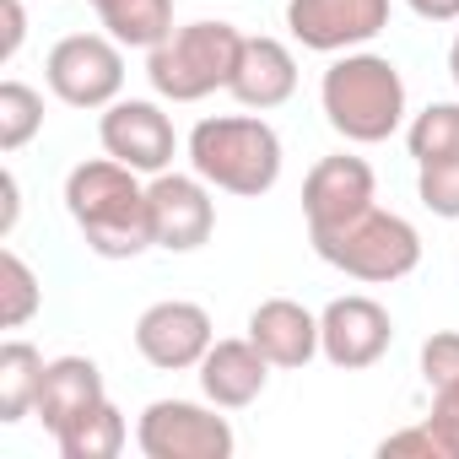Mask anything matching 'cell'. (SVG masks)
<instances>
[{
    "label": "cell",
    "instance_id": "cell-7",
    "mask_svg": "<svg viewBox=\"0 0 459 459\" xmlns=\"http://www.w3.org/2000/svg\"><path fill=\"white\" fill-rule=\"evenodd\" d=\"M216 411L211 400H152L135 421V448L146 459H233V421Z\"/></svg>",
    "mask_w": 459,
    "mask_h": 459
},
{
    "label": "cell",
    "instance_id": "cell-8",
    "mask_svg": "<svg viewBox=\"0 0 459 459\" xmlns=\"http://www.w3.org/2000/svg\"><path fill=\"white\" fill-rule=\"evenodd\" d=\"M44 82L71 108H108L125 92V44L108 33H65L44 60Z\"/></svg>",
    "mask_w": 459,
    "mask_h": 459
},
{
    "label": "cell",
    "instance_id": "cell-14",
    "mask_svg": "<svg viewBox=\"0 0 459 459\" xmlns=\"http://www.w3.org/2000/svg\"><path fill=\"white\" fill-rule=\"evenodd\" d=\"M378 200V178L362 157L335 152L319 157L303 178V216H308V233H330V227H346L351 216H362Z\"/></svg>",
    "mask_w": 459,
    "mask_h": 459
},
{
    "label": "cell",
    "instance_id": "cell-9",
    "mask_svg": "<svg viewBox=\"0 0 459 459\" xmlns=\"http://www.w3.org/2000/svg\"><path fill=\"white\" fill-rule=\"evenodd\" d=\"M98 141L114 162L135 168L141 178H157L173 168V152H178V135H173V119L162 114V103L152 98H119L103 108L98 119Z\"/></svg>",
    "mask_w": 459,
    "mask_h": 459
},
{
    "label": "cell",
    "instance_id": "cell-15",
    "mask_svg": "<svg viewBox=\"0 0 459 459\" xmlns=\"http://www.w3.org/2000/svg\"><path fill=\"white\" fill-rule=\"evenodd\" d=\"M200 394L221 411H244L265 394L271 384V357L249 341V335H233V341H211V351L200 357Z\"/></svg>",
    "mask_w": 459,
    "mask_h": 459
},
{
    "label": "cell",
    "instance_id": "cell-2",
    "mask_svg": "<svg viewBox=\"0 0 459 459\" xmlns=\"http://www.w3.org/2000/svg\"><path fill=\"white\" fill-rule=\"evenodd\" d=\"M319 103L341 141L378 146L405 125V76L389 55L346 49V55H335V65L319 82Z\"/></svg>",
    "mask_w": 459,
    "mask_h": 459
},
{
    "label": "cell",
    "instance_id": "cell-10",
    "mask_svg": "<svg viewBox=\"0 0 459 459\" xmlns=\"http://www.w3.org/2000/svg\"><path fill=\"white\" fill-rule=\"evenodd\" d=\"M394 341V319L378 298L368 292H346V298H330L325 314H319V357L341 373H362L373 368Z\"/></svg>",
    "mask_w": 459,
    "mask_h": 459
},
{
    "label": "cell",
    "instance_id": "cell-21",
    "mask_svg": "<svg viewBox=\"0 0 459 459\" xmlns=\"http://www.w3.org/2000/svg\"><path fill=\"white\" fill-rule=\"evenodd\" d=\"M125 437H130V427H125L119 405H114V400H103L92 416H82L71 432H60V437H55V448H60L65 459H114V454L125 448Z\"/></svg>",
    "mask_w": 459,
    "mask_h": 459
},
{
    "label": "cell",
    "instance_id": "cell-25",
    "mask_svg": "<svg viewBox=\"0 0 459 459\" xmlns=\"http://www.w3.org/2000/svg\"><path fill=\"white\" fill-rule=\"evenodd\" d=\"M416 195H421V205H427L432 216L459 221V157L416 168Z\"/></svg>",
    "mask_w": 459,
    "mask_h": 459
},
{
    "label": "cell",
    "instance_id": "cell-12",
    "mask_svg": "<svg viewBox=\"0 0 459 459\" xmlns=\"http://www.w3.org/2000/svg\"><path fill=\"white\" fill-rule=\"evenodd\" d=\"M146 200H152V238L157 249L168 255H195L200 244H211L216 233V200H211V184L200 173H157L146 184Z\"/></svg>",
    "mask_w": 459,
    "mask_h": 459
},
{
    "label": "cell",
    "instance_id": "cell-17",
    "mask_svg": "<svg viewBox=\"0 0 459 459\" xmlns=\"http://www.w3.org/2000/svg\"><path fill=\"white\" fill-rule=\"evenodd\" d=\"M244 108L265 114V108H281L292 92H298V55L281 44V39H244V55H238V71L227 82Z\"/></svg>",
    "mask_w": 459,
    "mask_h": 459
},
{
    "label": "cell",
    "instance_id": "cell-6",
    "mask_svg": "<svg viewBox=\"0 0 459 459\" xmlns=\"http://www.w3.org/2000/svg\"><path fill=\"white\" fill-rule=\"evenodd\" d=\"M421 378L432 389L427 421L389 432L384 459H459V330H432L421 341Z\"/></svg>",
    "mask_w": 459,
    "mask_h": 459
},
{
    "label": "cell",
    "instance_id": "cell-19",
    "mask_svg": "<svg viewBox=\"0 0 459 459\" xmlns=\"http://www.w3.org/2000/svg\"><path fill=\"white\" fill-rule=\"evenodd\" d=\"M92 12L125 49H157L173 33V0H92Z\"/></svg>",
    "mask_w": 459,
    "mask_h": 459
},
{
    "label": "cell",
    "instance_id": "cell-20",
    "mask_svg": "<svg viewBox=\"0 0 459 459\" xmlns=\"http://www.w3.org/2000/svg\"><path fill=\"white\" fill-rule=\"evenodd\" d=\"M39 384H44V351L33 341L0 346V421L33 416L39 411Z\"/></svg>",
    "mask_w": 459,
    "mask_h": 459
},
{
    "label": "cell",
    "instance_id": "cell-23",
    "mask_svg": "<svg viewBox=\"0 0 459 459\" xmlns=\"http://www.w3.org/2000/svg\"><path fill=\"white\" fill-rule=\"evenodd\" d=\"M44 303V287L33 276V265L17 255V249H0V325L6 330H22Z\"/></svg>",
    "mask_w": 459,
    "mask_h": 459
},
{
    "label": "cell",
    "instance_id": "cell-11",
    "mask_svg": "<svg viewBox=\"0 0 459 459\" xmlns=\"http://www.w3.org/2000/svg\"><path fill=\"white\" fill-rule=\"evenodd\" d=\"M389 28V0H287V33L314 55L368 49Z\"/></svg>",
    "mask_w": 459,
    "mask_h": 459
},
{
    "label": "cell",
    "instance_id": "cell-26",
    "mask_svg": "<svg viewBox=\"0 0 459 459\" xmlns=\"http://www.w3.org/2000/svg\"><path fill=\"white\" fill-rule=\"evenodd\" d=\"M0 12H6V39H0V60H17L22 44H28V12H22V0H0Z\"/></svg>",
    "mask_w": 459,
    "mask_h": 459
},
{
    "label": "cell",
    "instance_id": "cell-16",
    "mask_svg": "<svg viewBox=\"0 0 459 459\" xmlns=\"http://www.w3.org/2000/svg\"><path fill=\"white\" fill-rule=\"evenodd\" d=\"M108 400L103 389V368L92 357H49L44 362V384H39V421L49 427V437L71 432L82 416H92Z\"/></svg>",
    "mask_w": 459,
    "mask_h": 459
},
{
    "label": "cell",
    "instance_id": "cell-1",
    "mask_svg": "<svg viewBox=\"0 0 459 459\" xmlns=\"http://www.w3.org/2000/svg\"><path fill=\"white\" fill-rule=\"evenodd\" d=\"M65 211L98 260H135V255L157 249L146 184L135 168H125L114 157H92L65 173Z\"/></svg>",
    "mask_w": 459,
    "mask_h": 459
},
{
    "label": "cell",
    "instance_id": "cell-13",
    "mask_svg": "<svg viewBox=\"0 0 459 459\" xmlns=\"http://www.w3.org/2000/svg\"><path fill=\"white\" fill-rule=\"evenodd\" d=\"M216 330H211V314L189 298H162L152 303L141 319H135V351L162 368V373H189L200 368V357L211 351Z\"/></svg>",
    "mask_w": 459,
    "mask_h": 459
},
{
    "label": "cell",
    "instance_id": "cell-24",
    "mask_svg": "<svg viewBox=\"0 0 459 459\" xmlns=\"http://www.w3.org/2000/svg\"><path fill=\"white\" fill-rule=\"evenodd\" d=\"M44 130V98L28 82H0V152H22Z\"/></svg>",
    "mask_w": 459,
    "mask_h": 459
},
{
    "label": "cell",
    "instance_id": "cell-5",
    "mask_svg": "<svg viewBox=\"0 0 459 459\" xmlns=\"http://www.w3.org/2000/svg\"><path fill=\"white\" fill-rule=\"evenodd\" d=\"M314 255L335 271H346L351 281H368V287H384V281H405L416 265H421V233L394 216V211H378L368 205L362 216H351L346 227H330V233H308Z\"/></svg>",
    "mask_w": 459,
    "mask_h": 459
},
{
    "label": "cell",
    "instance_id": "cell-4",
    "mask_svg": "<svg viewBox=\"0 0 459 459\" xmlns=\"http://www.w3.org/2000/svg\"><path fill=\"white\" fill-rule=\"evenodd\" d=\"M244 33L233 22H184L157 49H146V82L168 103H200L233 82Z\"/></svg>",
    "mask_w": 459,
    "mask_h": 459
},
{
    "label": "cell",
    "instance_id": "cell-27",
    "mask_svg": "<svg viewBox=\"0 0 459 459\" xmlns=\"http://www.w3.org/2000/svg\"><path fill=\"white\" fill-rule=\"evenodd\" d=\"M0 189H6V211H0V238H12L17 211H22V189H17V173H12V168L0 173Z\"/></svg>",
    "mask_w": 459,
    "mask_h": 459
},
{
    "label": "cell",
    "instance_id": "cell-18",
    "mask_svg": "<svg viewBox=\"0 0 459 459\" xmlns=\"http://www.w3.org/2000/svg\"><path fill=\"white\" fill-rule=\"evenodd\" d=\"M249 341L271 357V368H308L319 357V314L292 298H265L249 314Z\"/></svg>",
    "mask_w": 459,
    "mask_h": 459
},
{
    "label": "cell",
    "instance_id": "cell-3",
    "mask_svg": "<svg viewBox=\"0 0 459 459\" xmlns=\"http://www.w3.org/2000/svg\"><path fill=\"white\" fill-rule=\"evenodd\" d=\"M184 152L189 168L221 195L260 200L281 178V135L260 114H211L189 130Z\"/></svg>",
    "mask_w": 459,
    "mask_h": 459
},
{
    "label": "cell",
    "instance_id": "cell-29",
    "mask_svg": "<svg viewBox=\"0 0 459 459\" xmlns=\"http://www.w3.org/2000/svg\"><path fill=\"white\" fill-rule=\"evenodd\" d=\"M448 76H454V87H459V39H454V49H448Z\"/></svg>",
    "mask_w": 459,
    "mask_h": 459
},
{
    "label": "cell",
    "instance_id": "cell-22",
    "mask_svg": "<svg viewBox=\"0 0 459 459\" xmlns=\"http://www.w3.org/2000/svg\"><path fill=\"white\" fill-rule=\"evenodd\" d=\"M405 146H411L416 168L459 157V103H427V108L411 119V130H405Z\"/></svg>",
    "mask_w": 459,
    "mask_h": 459
},
{
    "label": "cell",
    "instance_id": "cell-28",
    "mask_svg": "<svg viewBox=\"0 0 459 459\" xmlns=\"http://www.w3.org/2000/svg\"><path fill=\"white\" fill-rule=\"evenodd\" d=\"M421 22H459V0H405Z\"/></svg>",
    "mask_w": 459,
    "mask_h": 459
}]
</instances>
